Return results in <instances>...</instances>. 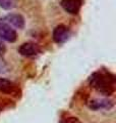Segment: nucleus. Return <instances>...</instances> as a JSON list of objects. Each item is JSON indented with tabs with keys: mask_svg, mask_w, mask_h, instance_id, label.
Returning a JSON list of instances; mask_svg holds the SVG:
<instances>
[{
	"mask_svg": "<svg viewBox=\"0 0 116 123\" xmlns=\"http://www.w3.org/2000/svg\"><path fill=\"white\" fill-rule=\"evenodd\" d=\"M91 87L103 95L110 97L115 91L116 78L114 74L108 70H98L94 72L89 78Z\"/></svg>",
	"mask_w": 116,
	"mask_h": 123,
	"instance_id": "1",
	"label": "nucleus"
},
{
	"mask_svg": "<svg viewBox=\"0 0 116 123\" xmlns=\"http://www.w3.org/2000/svg\"><path fill=\"white\" fill-rule=\"evenodd\" d=\"M0 39L9 43H13L17 39V33L9 24L0 18Z\"/></svg>",
	"mask_w": 116,
	"mask_h": 123,
	"instance_id": "2",
	"label": "nucleus"
},
{
	"mask_svg": "<svg viewBox=\"0 0 116 123\" xmlns=\"http://www.w3.org/2000/svg\"><path fill=\"white\" fill-rule=\"evenodd\" d=\"M17 51L21 55L25 57H33L38 55L41 52V47L35 42H25L19 45V47L17 48Z\"/></svg>",
	"mask_w": 116,
	"mask_h": 123,
	"instance_id": "3",
	"label": "nucleus"
},
{
	"mask_svg": "<svg viewBox=\"0 0 116 123\" xmlns=\"http://www.w3.org/2000/svg\"><path fill=\"white\" fill-rule=\"evenodd\" d=\"M69 37H70V31H69L68 27H66L65 25L60 24L54 28L52 33V38L54 42H56L58 44L64 43L69 39Z\"/></svg>",
	"mask_w": 116,
	"mask_h": 123,
	"instance_id": "4",
	"label": "nucleus"
},
{
	"mask_svg": "<svg viewBox=\"0 0 116 123\" xmlns=\"http://www.w3.org/2000/svg\"><path fill=\"white\" fill-rule=\"evenodd\" d=\"M84 0H61V7L69 14H77L84 4Z\"/></svg>",
	"mask_w": 116,
	"mask_h": 123,
	"instance_id": "5",
	"label": "nucleus"
},
{
	"mask_svg": "<svg viewBox=\"0 0 116 123\" xmlns=\"http://www.w3.org/2000/svg\"><path fill=\"white\" fill-rule=\"evenodd\" d=\"M3 20L7 24H9L12 28H16V29H24L26 25L25 18L19 13H8L3 18Z\"/></svg>",
	"mask_w": 116,
	"mask_h": 123,
	"instance_id": "6",
	"label": "nucleus"
},
{
	"mask_svg": "<svg viewBox=\"0 0 116 123\" xmlns=\"http://www.w3.org/2000/svg\"><path fill=\"white\" fill-rule=\"evenodd\" d=\"M114 106L113 102L108 98H95L92 99L88 103V107L92 110H101V109H106L109 110Z\"/></svg>",
	"mask_w": 116,
	"mask_h": 123,
	"instance_id": "7",
	"label": "nucleus"
},
{
	"mask_svg": "<svg viewBox=\"0 0 116 123\" xmlns=\"http://www.w3.org/2000/svg\"><path fill=\"white\" fill-rule=\"evenodd\" d=\"M16 91V85L10 80L0 77V92L4 94H13Z\"/></svg>",
	"mask_w": 116,
	"mask_h": 123,
	"instance_id": "8",
	"label": "nucleus"
},
{
	"mask_svg": "<svg viewBox=\"0 0 116 123\" xmlns=\"http://www.w3.org/2000/svg\"><path fill=\"white\" fill-rule=\"evenodd\" d=\"M18 0H0V7L4 10H10L16 7Z\"/></svg>",
	"mask_w": 116,
	"mask_h": 123,
	"instance_id": "9",
	"label": "nucleus"
},
{
	"mask_svg": "<svg viewBox=\"0 0 116 123\" xmlns=\"http://www.w3.org/2000/svg\"><path fill=\"white\" fill-rule=\"evenodd\" d=\"M60 123H82L76 117H72V116H69L66 118H63L62 120L60 121Z\"/></svg>",
	"mask_w": 116,
	"mask_h": 123,
	"instance_id": "10",
	"label": "nucleus"
},
{
	"mask_svg": "<svg viewBox=\"0 0 116 123\" xmlns=\"http://www.w3.org/2000/svg\"><path fill=\"white\" fill-rule=\"evenodd\" d=\"M7 70V67H6V64L4 63L1 57H0V73H3V72H6Z\"/></svg>",
	"mask_w": 116,
	"mask_h": 123,
	"instance_id": "11",
	"label": "nucleus"
},
{
	"mask_svg": "<svg viewBox=\"0 0 116 123\" xmlns=\"http://www.w3.org/2000/svg\"><path fill=\"white\" fill-rule=\"evenodd\" d=\"M4 51H5V47H4V45H3V44L1 43V42H0V55H1Z\"/></svg>",
	"mask_w": 116,
	"mask_h": 123,
	"instance_id": "12",
	"label": "nucleus"
},
{
	"mask_svg": "<svg viewBox=\"0 0 116 123\" xmlns=\"http://www.w3.org/2000/svg\"><path fill=\"white\" fill-rule=\"evenodd\" d=\"M0 112H1V108H0Z\"/></svg>",
	"mask_w": 116,
	"mask_h": 123,
	"instance_id": "13",
	"label": "nucleus"
}]
</instances>
